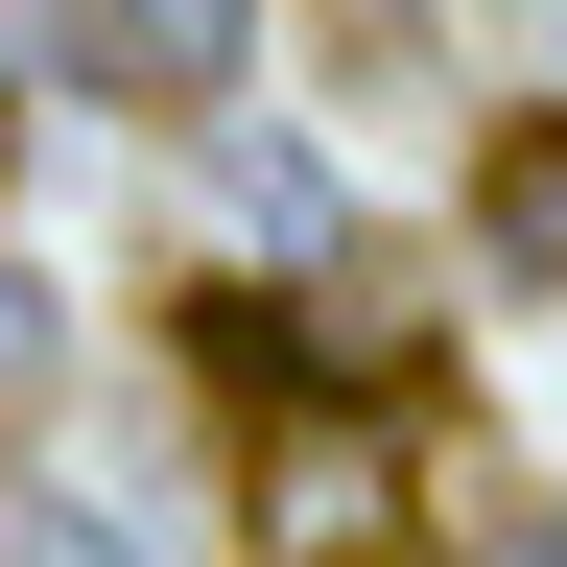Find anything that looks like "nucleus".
Masks as SVG:
<instances>
[{"label":"nucleus","instance_id":"obj_1","mask_svg":"<svg viewBox=\"0 0 567 567\" xmlns=\"http://www.w3.org/2000/svg\"><path fill=\"white\" fill-rule=\"evenodd\" d=\"M48 71H71V95H118V118H237L260 0H48Z\"/></svg>","mask_w":567,"mask_h":567},{"label":"nucleus","instance_id":"obj_2","mask_svg":"<svg viewBox=\"0 0 567 567\" xmlns=\"http://www.w3.org/2000/svg\"><path fill=\"white\" fill-rule=\"evenodd\" d=\"M260 567H402L379 425H284V450H260Z\"/></svg>","mask_w":567,"mask_h":567},{"label":"nucleus","instance_id":"obj_3","mask_svg":"<svg viewBox=\"0 0 567 567\" xmlns=\"http://www.w3.org/2000/svg\"><path fill=\"white\" fill-rule=\"evenodd\" d=\"M473 284H544V308H567V95L473 142Z\"/></svg>","mask_w":567,"mask_h":567},{"label":"nucleus","instance_id":"obj_4","mask_svg":"<svg viewBox=\"0 0 567 567\" xmlns=\"http://www.w3.org/2000/svg\"><path fill=\"white\" fill-rule=\"evenodd\" d=\"M48 379H71V308H48V284H24V260H0V425H24Z\"/></svg>","mask_w":567,"mask_h":567},{"label":"nucleus","instance_id":"obj_5","mask_svg":"<svg viewBox=\"0 0 567 567\" xmlns=\"http://www.w3.org/2000/svg\"><path fill=\"white\" fill-rule=\"evenodd\" d=\"M354 24H402V0H354Z\"/></svg>","mask_w":567,"mask_h":567}]
</instances>
